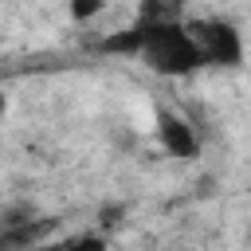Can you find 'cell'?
<instances>
[{
    "instance_id": "6da1fadb",
    "label": "cell",
    "mask_w": 251,
    "mask_h": 251,
    "mask_svg": "<svg viewBox=\"0 0 251 251\" xmlns=\"http://www.w3.org/2000/svg\"><path fill=\"white\" fill-rule=\"evenodd\" d=\"M145 24V35H141V63L161 75V78H188L196 71H204V59H200V47L188 31V24L180 20H141Z\"/></svg>"
},
{
    "instance_id": "7a4b0ae2",
    "label": "cell",
    "mask_w": 251,
    "mask_h": 251,
    "mask_svg": "<svg viewBox=\"0 0 251 251\" xmlns=\"http://www.w3.org/2000/svg\"><path fill=\"white\" fill-rule=\"evenodd\" d=\"M188 31L200 47V59L204 67H216V71H239L243 59H247V43H243V31L224 20V16H200V20H188Z\"/></svg>"
},
{
    "instance_id": "3957f363",
    "label": "cell",
    "mask_w": 251,
    "mask_h": 251,
    "mask_svg": "<svg viewBox=\"0 0 251 251\" xmlns=\"http://www.w3.org/2000/svg\"><path fill=\"white\" fill-rule=\"evenodd\" d=\"M153 133H157V141H161V149H165L169 157H176V161H192V157H200V137H196L192 122L180 118L176 110H157Z\"/></svg>"
},
{
    "instance_id": "277c9868",
    "label": "cell",
    "mask_w": 251,
    "mask_h": 251,
    "mask_svg": "<svg viewBox=\"0 0 251 251\" xmlns=\"http://www.w3.org/2000/svg\"><path fill=\"white\" fill-rule=\"evenodd\" d=\"M141 35H145V24H133V27H126V31H110L106 39H102V51L106 55H141Z\"/></svg>"
},
{
    "instance_id": "5b68a950",
    "label": "cell",
    "mask_w": 251,
    "mask_h": 251,
    "mask_svg": "<svg viewBox=\"0 0 251 251\" xmlns=\"http://www.w3.org/2000/svg\"><path fill=\"white\" fill-rule=\"evenodd\" d=\"M102 8H106V0H67V12H71V20H75V24L94 20Z\"/></svg>"
},
{
    "instance_id": "8992f818",
    "label": "cell",
    "mask_w": 251,
    "mask_h": 251,
    "mask_svg": "<svg viewBox=\"0 0 251 251\" xmlns=\"http://www.w3.org/2000/svg\"><path fill=\"white\" fill-rule=\"evenodd\" d=\"M106 247H110V243H106L102 231H98V235L90 231V235H78V239H67V243H63V251H106Z\"/></svg>"
},
{
    "instance_id": "52a82bcc",
    "label": "cell",
    "mask_w": 251,
    "mask_h": 251,
    "mask_svg": "<svg viewBox=\"0 0 251 251\" xmlns=\"http://www.w3.org/2000/svg\"><path fill=\"white\" fill-rule=\"evenodd\" d=\"M114 216H122V208H106V212H102V227H114V224H118Z\"/></svg>"
},
{
    "instance_id": "ba28073f",
    "label": "cell",
    "mask_w": 251,
    "mask_h": 251,
    "mask_svg": "<svg viewBox=\"0 0 251 251\" xmlns=\"http://www.w3.org/2000/svg\"><path fill=\"white\" fill-rule=\"evenodd\" d=\"M0 118H8V90L0 86Z\"/></svg>"
}]
</instances>
